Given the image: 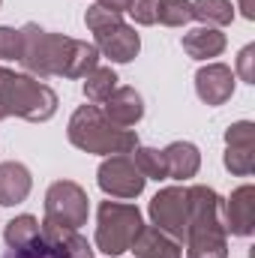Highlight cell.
Instances as JSON below:
<instances>
[{
	"instance_id": "cell-27",
	"label": "cell",
	"mask_w": 255,
	"mask_h": 258,
	"mask_svg": "<svg viewBox=\"0 0 255 258\" xmlns=\"http://www.w3.org/2000/svg\"><path fill=\"white\" fill-rule=\"evenodd\" d=\"M255 45H246L240 54H237V72L234 75H240L243 81H249V84H255Z\"/></svg>"
},
{
	"instance_id": "cell-22",
	"label": "cell",
	"mask_w": 255,
	"mask_h": 258,
	"mask_svg": "<svg viewBox=\"0 0 255 258\" xmlns=\"http://www.w3.org/2000/svg\"><path fill=\"white\" fill-rule=\"evenodd\" d=\"M129 156H132L135 168L144 174V180H168V168H165L162 150H156V147H141V144H138Z\"/></svg>"
},
{
	"instance_id": "cell-21",
	"label": "cell",
	"mask_w": 255,
	"mask_h": 258,
	"mask_svg": "<svg viewBox=\"0 0 255 258\" xmlns=\"http://www.w3.org/2000/svg\"><path fill=\"white\" fill-rule=\"evenodd\" d=\"M192 18L204 27H225L234 21L231 0H192Z\"/></svg>"
},
{
	"instance_id": "cell-13",
	"label": "cell",
	"mask_w": 255,
	"mask_h": 258,
	"mask_svg": "<svg viewBox=\"0 0 255 258\" xmlns=\"http://www.w3.org/2000/svg\"><path fill=\"white\" fill-rule=\"evenodd\" d=\"M39 237L42 243L57 258H93V246L78 234V228H63L48 219L39 222Z\"/></svg>"
},
{
	"instance_id": "cell-17",
	"label": "cell",
	"mask_w": 255,
	"mask_h": 258,
	"mask_svg": "<svg viewBox=\"0 0 255 258\" xmlns=\"http://www.w3.org/2000/svg\"><path fill=\"white\" fill-rule=\"evenodd\" d=\"M180 45H183V51L189 54L192 60H213V57H219L225 51L228 39H225V33L219 27L198 24V27H192L189 33H183Z\"/></svg>"
},
{
	"instance_id": "cell-14",
	"label": "cell",
	"mask_w": 255,
	"mask_h": 258,
	"mask_svg": "<svg viewBox=\"0 0 255 258\" xmlns=\"http://www.w3.org/2000/svg\"><path fill=\"white\" fill-rule=\"evenodd\" d=\"M102 114L120 129H132L144 117V99L135 87H114V93L99 105Z\"/></svg>"
},
{
	"instance_id": "cell-10",
	"label": "cell",
	"mask_w": 255,
	"mask_h": 258,
	"mask_svg": "<svg viewBox=\"0 0 255 258\" xmlns=\"http://www.w3.org/2000/svg\"><path fill=\"white\" fill-rule=\"evenodd\" d=\"M222 222L225 234L234 237H249L255 231V186L243 183L228 198H222Z\"/></svg>"
},
{
	"instance_id": "cell-1",
	"label": "cell",
	"mask_w": 255,
	"mask_h": 258,
	"mask_svg": "<svg viewBox=\"0 0 255 258\" xmlns=\"http://www.w3.org/2000/svg\"><path fill=\"white\" fill-rule=\"evenodd\" d=\"M27 75L36 78H84L99 66V48L84 39H72L63 33L42 30L39 24L21 27V60Z\"/></svg>"
},
{
	"instance_id": "cell-9",
	"label": "cell",
	"mask_w": 255,
	"mask_h": 258,
	"mask_svg": "<svg viewBox=\"0 0 255 258\" xmlns=\"http://www.w3.org/2000/svg\"><path fill=\"white\" fill-rule=\"evenodd\" d=\"M225 168L234 177H249L255 171V123L237 120L225 129Z\"/></svg>"
},
{
	"instance_id": "cell-29",
	"label": "cell",
	"mask_w": 255,
	"mask_h": 258,
	"mask_svg": "<svg viewBox=\"0 0 255 258\" xmlns=\"http://www.w3.org/2000/svg\"><path fill=\"white\" fill-rule=\"evenodd\" d=\"M96 3H99L102 9H111V12H120V15H123L132 0H96Z\"/></svg>"
},
{
	"instance_id": "cell-30",
	"label": "cell",
	"mask_w": 255,
	"mask_h": 258,
	"mask_svg": "<svg viewBox=\"0 0 255 258\" xmlns=\"http://www.w3.org/2000/svg\"><path fill=\"white\" fill-rule=\"evenodd\" d=\"M240 3V12H243V18H255V0H237Z\"/></svg>"
},
{
	"instance_id": "cell-5",
	"label": "cell",
	"mask_w": 255,
	"mask_h": 258,
	"mask_svg": "<svg viewBox=\"0 0 255 258\" xmlns=\"http://www.w3.org/2000/svg\"><path fill=\"white\" fill-rule=\"evenodd\" d=\"M144 219L141 210L135 204H123V201H102L96 210V249L105 252L108 258L129 252L132 240L138 237Z\"/></svg>"
},
{
	"instance_id": "cell-31",
	"label": "cell",
	"mask_w": 255,
	"mask_h": 258,
	"mask_svg": "<svg viewBox=\"0 0 255 258\" xmlns=\"http://www.w3.org/2000/svg\"><path fill=\"white\" fill-rule=\"evenodd\" d=\"M3 69H6V66H0V78H3ZM0 120H6V111H3V105H0Z\"/></svg>"
},
{
	"instance_id": "cell-26",
	"label": "cell",
	"mask_w": 255,
	"mask_h": 258,
	"mask_svg": "<svg viewBox=\"0 0 255 258\" xmlns=\"http://www.w3.org/2000/svg\"><path fill=\"white\" fill-rule=\"evenodd\" d=\"M156 3H159V0H132L126 12L132 15L135 24L150 27V24H156Z\"/></svg>"
},
{
	"instance_id": "cell-4",
	"label": "cell",
	"mask_w": 255,
	"mask_h": 258,
	"mask_svg": "<svg viewBox=\"0 0 255 258\" xmlns=\"http://www.w3.org/2000/svg\"><path fill=\"white\" fill-rule=\"evenodd\" d=\"M0 105L6 117H21L27 123H45L57 114V93L36 75L3 69L0 78Z\"/></svg>"
},
{
	"instance_id": "cell-18",
	"label": "cell",
	"mask_w": 255,
	"mask_h": 258,
	"mask_svg": "<svg viewBox=\"0 0 255 258\" xmlns=\"http://www.w3.org/2000/svg\"><path fill=\"white\" fill-rule=\"evenodd\" d=\"M162 156H165V168H168V177L171 180H189L198 174V168H201V150L192 144V141H171L165 150H162Z\"/></svg>"
},
{
	"instance_id": "cell-12",
	"label": "cell",
	"mask_w": 255,
	"mask_h": 258,
	"mask_svg": "<svg viewBox=\"0 0 255 258\" xmlns=\"http://www.w3.org/2000/svg\"><path fill=\"white\" fill-rule=\"evenodd\" d=\"M93 45L99 48V57H108L111 63H129L141 51V36L135 33L132 24L120 21L117 27H111L105 33H96L93 36Z\"/></svg>"
},
{
	"instance_id": "cell-20",
	"label": "cell",
	"mask_w": 255,
	"mask_h": 258,
	"mask_svg": "<svg viewBox=\"0 0 255 258\" xmlns=\"http://www.w3.org/2000/svg\"><path fill=\"white\" fill-rule=\"evenodd\" d=\"M117 87V72L111 66H96L93 72L84 75V99L90 105H102Z\"/></svg>"
},
{
	"instance_id": "cell-23",
	"label": "cell",
	"mask_w": 255,
	"mask_h": 258,
	"mask_svg": "<svg viewBox=\"0 0 255 258\" xmlns=\"http://www.w3.org/2000/svg\"><path fill=\"white\" fill-rule=\"evenodd\" d=\"M192 21V0H159L156 3V24L183 27Z\"/></svg>"
},
{
	"instance_id": "cell-25",
	"label": "cell",
	"mask_w": 255,
	"mask_h": 258,
	"mask_svg": "<svg viewBox=\"0 0 255 258\" xmlns=\"http://www.w3.org/2000/svg\"><path fill=\"white\" fill-rule=\"evenodd\" d=\"M0 60H21V30L0 24Z\"/></svg>"
},
{
	"instance_id": "cell-11",
	"label": "cell",
	"mask_w": 255,
	"mask_h": 258,
	"mask_svg": "<svg viewBox=\"0 0 255 258\" xmlns=\"http://www.w3.org/2000/svg\"><path fill=\"white\" fill-rule=\"evenodd\" d=\"M234 69L225 63H207L195 72V93L204 105H225L234 96Z\"/></svg>"
},
{
	"instance_id": "cell-2",
	"label": "cell",
	"mask_w": 255,
	"mask_h": 258,
	"mask_svg": "<svg viewBox=\"0 0 255 258\" xmlns=\"http://www.w3.org/2000/svg\"><path fill=\"white\" fill-rule=\"evenodd\" d=\"M186 258H228V234L222 222V198L210 186H186Z\"/></svg>"
},
{
	"instance_id": "cell-28",
	"label": "cell",
	"mask_w": 255,
	"mask_h": 258,
	"mask_svg": "<svg viewBox=\"0 0 255 258\" xmlns=\"http://www.w3.org/2000/svg\"><path fill=\"white\" fill-rule=\"evenodd\" d=\"M3 258H57V255H54V252L42 243V237H39L33 246H27V249H9Z\"/></svg>"
},
{
	"instance_id": "cell-6",
	"label": "cell",
	"mask_w": 255,
	"mask_h": 258,
	"mask_svg": "<svg viewBox=\"0 0 255 258\" xmlns=\"http://www.w3.org/2000/svg\"><path fill=\"white\" fill-rule=\"evenodd\" d=\"M90 216V198L75 180H54L45 192V219L63 228H81Z\"/></svg>"
},
{
	"instance_id": "cell-32",
	"label": "cell",
	"mask_w": 255,
	"mask_h": 258,
	"mask_svg": "<svg viewBox=\"0 0 255 258\" xmlns=\"http://www.w3.org/2000/svg\"><path fill=\"white\" fill-rule=\"evenodd\" d=\"M0 6H3V0H0Z\"/></svg>"
},
{
	"instance_id": "cell-16",
	"label": "cell",
	"mask_w": 255,
	"mask_h": 258,
	"mask_svg": "<svg viewBox=\"0 0 255 258\" xmlns=\"http://www.w3.org/2000/svg\"><path fill=\"white\" fill-rule=\"evenodd\" d=\"M33 189V174L24 162H0V204L3 207H15L21 204Z\"/></svg>"
},
{
	"instance_id": "cell-7",
	"label": "cell",
	"mask_w": 255,
	"mask_h": 258,
	"mask_svg": "<svg viewBox=\"0 0 255 258\" xmlns=\"http://www.w3.org/2000/svg\"><path fill=\"white\" fill-rule=\"evenodd\" d=\"M96 183L99 189L108 195V198H117V201H129V198H138L144 192V174L135 168L132 156L129 153H117V156H105L99 171H96Z\"/></svg>"
},
{
	"instance_id": "cell-24",
	"label": "cell",
	"mask_w": 255,
	"mask_h": 258,
	"mask_svg": "<svg viewBox=\"0 0 255 258\" xmlns=\"http://www.w3.org/2000/svg\"><path fill=\"white\" fill-rule=\"evenodd\" d=\"M123 21V15L120 12H111V9H102L99 3H93V6H87V12H84V24H87V30L96 36V33H105V30H111V27H117Z\"/></svg>"
},
{
	"instance_id": "cell-8",
	"label": "cell",
	"mask_w": 255,
	"mask_h": 258,
	"mask_svg": "<svg viewBox=\"0 0 255 258\" xmlns=\"http://www.w3.org/2000/svg\"><path fill=\"white\" fill-rule=\"evenodd\" d=\"M186 210H189L186 186H165V189H159L150 198V207H147L150 222L159 231H165L174 240H180V243L186 237Z\"/></svg>"
},
{
	"instance_id": "cell-3",
	"label": "cell",
	"mask_w": 255,
	"mask_h": 258,
	"mask_svg": "<svg viewBox=\"0 0 255 258\" xmlns=\"http://www.w3.org/2000/svg\"><path fill=\"white\" fill-rule=\"evenodd\" d=\"M66 138L72 147L96 156H117V153H132L138 147V132L135 129L114 126L99 105H81L69 117Z\"/></svg>"
},
{
	"instance_id": "cell-19",
	"label": "cell",
	"mask_w": 255,
	"mask_h": 258,
	"mask_svg": "<svg viewBox=\"0 0 255 258\" xmlns=\"http://www.w3.org/2000/svg\"><path fill=\"white\" fill-rule=\"evenodd\" d=\"M3 240L9 249H27L39 240V219L33 213H21L15 219L6 222V231H3Z\"/></svg>"
},
{
	"instance_id": "cell-15",
	"label": "cell",
	"mask_w": 255,
	"mask_h": 258,
	"mask_svg": "<svg viewBox=\"0 0 255 258\" xmlns=\"http://www.w3.org/2000/svg\"><path fill=\"white\" fill-rule=\"evenodd\" d=\"M129 252H135V258H183V243L159 231L156 225H141Z\"/></svg>"
}]
</instances>
